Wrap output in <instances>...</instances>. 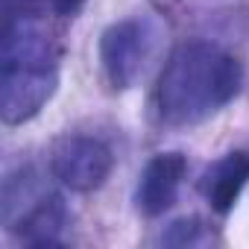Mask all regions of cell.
Returning <instances> with one entry per match:
<instances>
[{"instance_id":"6","label":"cell","mask_w":249,"mask_h":249,"mask_svg":"<svg viewBox=\"0 0 249 249\" xmlns=\"http://www.w3.org/2000/svg\"><path fill=\"white\" fill-rule=\"evenodd\" d=\"M246 182H249V153L237 150V153L223 156L220 161H214L205 170L199 191L217 214H229L234 208L240 191L246 188Z\"/></svg>"},{"instance_id":"9","label":"cell","mask_w":249,"mask_h":249,"mask_svg":"<svg viewBox=\"0 0 249 249\" xmlns=\"http://www.w3.org/2000/svg\"><path fill=\"white\" fill-rule=\"evenodd\" d=\"M47 6L59 15H73L85 6V0H47Z\"/></svg>"},{"instance_id":"4","label":"cell","mask_w":249,"mask_h":249,"mask_svg":"<svg viewBox=\"0 0 249 249\" xmlns=\"http://www.w3.org/2000/svg\"><path fill=\"white\" fill-rule=\"evenodd\" d=\"M147 27L141 21H117L100 38V62L114 88H129L144 68Z\"/></svg>"},{"instance_id":"7","label":"cell","mask_w":249,"mask_h":249,"mask_svg":"<svg viewBox=\"0 0 249 249\" xmlns=\"http://www.w3.org/2000/svg\"><path fill=\"white\" fill-rule=\"evenodd\" d=\"M65 226H68V205L59 194L36 196L27 211L9 220V231H18L27 243H36V246L59 243Z\"/></svg>"},{"instance_id":"1","label":"cell","mask_w":249,"mask_h":249,"mask_svg":"<svg viewBox=\"0 0 249 249\" xmlns=\"http://www.w3.org/2000/svg\"><path fill=\"white\" fill-rule=\"evenodd\" d=\"M240 85L243 68L229 50L211 41H188L170 53L159 76L156 108L170 126H191L231 103Z\"/></svg>"},{"instance_id":"8","label":"cell","mask_w":249,"mask_h":249,"mask_svg":"<svg viewBox=\"0 0 249 249\" xmlns=\"http://www.w3.org/2000/svg\"><path fill=\"white\" fill-rule=\"evenodd\" d=\"M199 231H202V223L199 220H176L170 226V231L164 234V243L188 246V243H196L199 240Z\"/></svg>"},{"instance_id":"2","label":"cell","mask_w":249,"mask_h":249,"mask_svg":"<svg viewBox=\"0 0 249 249\" xmlns=\"http://www.w3.org/2000/svg\"><path fill=\"white\" fill-rule=\"evenodd\" d=\"M59 85V50L30 18L6 21L0 53V114L9 126L36 117Z\"/></svg>"},{"instance_id":"3","label":"cell","mask_w":249,"mask_h":249,"mask_svg":"<svg viewBox=\"0 0 249 249\" xmlns=\"http://www.w3.org/2000/svg\"><path fill=\"white\" fill-rule=\"evenodd\" d=\"M111 164H114L111 150L103 141L88 138V135H68V138L56 141L50 150L53 176L65 188L79 191V194L97 191L108 179Z\"/></svg>"},{"instance_id":"5","label":"cell","mask_w":249,"mask_h":249,"mask_svg":"<svg viewBox=\"0 0 249 249\" xmlns=\"http://www.w3.org/2000/svg\"><path fill=\"white\" fill-rule=\"evenodd\" d=\"M188 173V161L182 153H159L147 161L138 188H135V205L144 217H161L179 196L182 179Z\"/></svg>"}]
</instances>
